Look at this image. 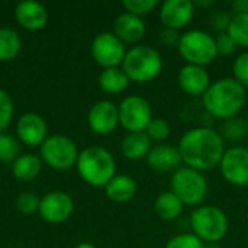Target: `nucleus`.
<instances>
[{
	"label": "nucleus",
	"mask_w": 248,
	"mask_h": 248,
	"mask_svg": "<svg viewBox=\"0 0 248 248\" xmlns=\"http://www.w3.org/2000/svg\"><path fill=\"white\" fill-rule=\"evenodd\" d=\"M179 153L186 167L202 173L219 166L225 153L224 138L211 128H195L182 137Z\"/></svg>",
	"instance_id": "nucleus-1"
},
{
	"label": "nucleus",
	"mask_w": 248,
	"mask_h": 248,
	"mask_svg": "<svg viewBox=\"0 0 248 248\" xmlns=\"http://www.w3.org/2000/svg\"><path fill=\"white\" fill-rule=\"evenodd\" d=\"M246 99V87L235 78H221L203 94V106L211 116L228 121L243 109Z\"/></svg>",
	"instance_id": "nucleus-2"
},
{
	"label": "nucleus",
	"mask_w": 248,
	"mask_h": 248,
	"mask_svg": "<svg viewBox=\"0 0 248 248\" xmlns=\"http://www.w3.org/2000/svg\"><path fill=\"white\" fill-rule=\"evenodd\" d=\"M77 170L80 177L94 187H105L116 171L113 155L102 147H87L77 158Z\"/></svg>",
	"instance_id": "nucleus-3"
},
{
	"label": "nucleus",
	"mask_w": 248,
	"mask_h": 248,
	"mask_svg": "<svg viewBox=\"0 0 248 248\" xmlns=\"http://www.w3.org/2000/svg\"><path fill=\"white\" fill-rule=\"evenodd\" d=\"M163 68L160 52L148 45H138L129 49L124 58L122 70L131 81L147 83L155 78Z\"/></svg>",
	"instance_id": "nucleus-4"
},
{
	"label": "nucleus",
	"mask_w": 248,
	"mask_h": 248,
	"mask_svg": "<svg viewBox=\"0 0 248 248\" xmlns=\"http://www.w3.org/2000/svg\"><path fill=\"white\" fill-rule=\"evenodd\" d=\"M193 234L203 243H218L228 231V218L217 206H202L190 217Z\"/></svg>",
	"instance_id": "nucleus-5"
},
{
	"label": "nucleus",
	"mask_w": 248,
	"mask_h": 248,
	"mask_svg": "<svg viewBox=\"0 0 248 248\" xmlns=\"http://www.w3.org/2000/svg\"><path fill=\"white\" fill-rule=\"evenodd\" d=\"M177 48L187 64L193 65H208L218 57L215 38L199 29L183 33Z\"/></svg>",
	"instance_id": "nucleus-6"
},
{
	"label": "nucleus",
	"mask_w": 248,
	"mask_h": 248,
	"mask_svg": "<svg viewBox=\"0 0 248 248\" xmlns=\"http://www.w3.org/2000/svg\"><path fill=\"white\" fill-rule=\"evenodd\" d=\"M171 192L183 205H199L208 192L205 176L190 167H179L171 176Z\"/></svg>",
	"instance_id": "nucleus-7"
},
{
	"label": "nucleus",
	"mask_w": 248,
	"mask_h": 248,
	"mask_svg": "<svg viewBox=\"0 0 248 248\" xmlns=\"http://www.w3.org/2000/svg\"><path fill=\"white\" fill-rule=\"evenodd\" d=\"M41 157L55 170H67L77 164L78 153L76 144L68 137L52 135L41 145Z\"/></svg>",
	"instance_id": "nucleus-8"
},
{
	"label": "nucleus",
	"mask_w": 248,
	"mask_h": 248,
	"mask_svg": "<svg viewBox=\"0 0 248 248\" xmlns=\"http://www.w3.org/2000/svg\"><path fill=\"white\" fill-rule=\"evenodd\" d=\"M119 124L131 132H145L153 121V110L147 99L141 96H128L118 106Z\"/></svg>",
	"instance_id": "nucleus-9"
},
{
	"label": "nucleus",
	"mask_w": 248,
	"mask_h": 248,
	"mask_svg": "<svg viewBox=\"0 0 248 248\" xmlns=\"http://www.w3.org/2000/svg\"><path fill=\"white\" fill-rule=\"evenodd\" d=\"M92 55L99 65L105 68H113L124 62L126 51L124 42L115 33L103 32L93 39Z\"/></svg>",
	"instance_id": "nucleus-10"
},
{
	"label": "nucleus",
	"mask_w": 248,
	"mask_h": 248,
	"mask_svg": "<svg viewBox=\"0 0 248 248\" xmlns=\"http://www.w3.org/2000/svg\"><path fill=\"white\" fill-rule=\"evenodd\" d=\"M224 179L234 186L248 185V148L234 147L224 153L219 163Z\"/></svg>",
	"instance_id": "nucleus-11"
},
{
	"label": "nucleus",
	"mask_w": 248,
	"mask_h": 248,
	"mask_svg": "<svg viewBox=\"0 0 248 248\" xmlns=\"http://www.w3.org/2000/svg\"><path fill=\"white\" fill-rule=\"evenodd\" d=\"M74 211V203L70 195L64 192H51L41 199L39 215L49 224L65 222Z\"/></svg>",
	"instance_id": "nucleus-12"
},
{
	"label": "nucleus",
	"mask_w": 248,
	"mask_h": 248,
	"mask_svg": "<svg viewBox=\"0 0 248 248\" xmlns=\"http://www.w3.org/2000/svg\"><path fill=\"white\" fill-rule=\"evenodd\" d=\"M87 122L93 132L99 135H108L113 132L119 124L118 108L109 100H100L92 106Z\"/></svg>",
	"instance_id": "nucleus-13"
},
{
	"label": "nucleus",
	"mask_w": 248,
	"mask_h": 248,
	"mask_svg": "<svg viewBox=\"0 0 248 248\" xmlns=\"http://www.w3.org/2000/svg\"><path fill=\"white\" fill-rule=\"evenodd\" d=\"M195 3L190 0H166L160 9V19L167 29L179 31L193 17Z\"/></svg>",
	"instance_id": "nucleus-14"
},
{
	"label": "nucleus",
	"mask_w": 248,
	"mask_h": 248,
	"mask_svg": "<svg viewBox=\"0 0 248 248\" xmlns=\"http://www.w3.org/2000/svg\"><path fill=\"white\" fill-rule=\"evenodd\" d=\"M16 132L23 144L29 147L42 145L46 140V124L36 113H25L17 121Z\"/></svg>",
	"instance_id": "nucleus-15"
},
{
	"label": "nucleus",
	"mask_w": 248,
	"mask_h": 248,
	"mask_svg": "<svg viewBox=\"0 0 248 248\" xmlns=\"http://www.w3.org/2000/svg\"><path fill=\"white\" fill-rule=\"evenodd\" d=\"M179 84L190 96H203L211 86V78L203 67L186 64L179 73Z\"/></svg>",
	"instance_id": "nucleus-16"
},
{
	"label": "nucleus",
	"mask_w": 248,
	"mask_h": 248,
	"mask_svg": "<svg viewBox=\"0 0 248 248\" xmlns=\"http://www.w3.org/2000/svg\"><path fill=\"white\" fill-rule=\"evenodd\" d=\"M147 161L154 171L169 173V171H176L179 169V164L182 163V157L179 148L169 144H160L151 148V151L147 155Z\"/></svg>",
	"instance_id": "nucleus-17"
},
{
	"label": "nucleus",
	"mask_w": 248,
	"mask_h": 248,
	"mask_svg": "<svg viewBox=\"0 0 248 248\" xmlns=\"http://www.w3.org/2000/svg\"><path fill=\"white\" fill-rule=\"evenodd\" d=\"M17 23L28 31H38L46 25V9L38 1H20L15 9Z\"/></svg>",
	"instance_id": "nucleus-18"
},
{
	"label": "nucleus",
	"mask_w": 248,
	"mask_h": 248,
	"mask_svg": "<svg viewBox=\"0 0 248 248\" xmlns=\"http://www.w3.org/2000/svg\"><path fill=\"white\" fill-rule=\"evenodd\" d=\"M145 33V23L140 16L132 13H122L115 20V35L122 42H137Z\"/></svg>",
	"instance_id": "nucleus-19"
},
{
	"label": "nucleus",
	"mask_w": 248,
	"mask_h": 248,
	"mask_svg": "<svg viewBox=\"0 0 248 248\" xmlns=\"http://www.w3.org/2000/svg\"><path fill=\"white\" fill-rule=\"evenodd\" d=\"M106 196L118 203H124L131 201L137 193V183L129 176H115L106 186H105Z\"/></svg>",
	"instance_id": "nucleus-20"
},
{
	"label": "nucleus",
	"mask_w": 248,
	"mask_h": 248,
	"mask_svg": "<svg viewBox=\"0 0 248 248\" xmlns=\"http://www.w3.org/2000/svg\"><path fill=\"white\" fill-rule=\"evenodd\" d=\"M151 151V140L145 132H131L122 141V153L129 160H140Z\"/></svg>",
	"instance_id": "nucleus-21"
},
{
	"label": "nucleus",
	"mask_w": 248,
	"mask_h": 248,
	"mask_svg": "<svg viewBox=\"0 0 248 248\" xmlns=\"http://www.w3.org/2000/svg\"><path fill=\"white\" fill-rule=\"evenodd\" d=\"M154 211L163 221H173L179 218L183 211V202L170 190L158 195L154 203Z\"/></svg>",
	"instance_id": "nucleus-22"
},
{
	"label": "nucleus",
	"mask_w": 248,
	"mask_h": 248,
	"mask_svg": "<svg viewBox=\"0 0 248 248\" xmlns=\"http://www.w3.org/2000/svg\"><path fill=\"white\" fill-rule=\"evenodd\" d=\"M129 78L125 74V71L119 67H113V68H105L100 76H99V86L103 92L109 93V94H116L124 92L128 84H129Z\"/></svg>",
	"instance_id": "nucleus-23"
},
{
	"label": "nucleus",
	"mask_w": 248,
	"mask_h": 248,
	"mask_svg": "<svg viewBox=\"0 0 248 248\" xmlns=\"http://www.w3.org/2000/svg\"><path fill=\"white\" fill-rule=\"evenodd\" d=\"M41 166H42V161L39 157H36L33 154H23V155H19L13 161L12 171L17 180L31 182V180L36 179V176L39 174Z\"/></svg>",
	"instance_id": "nucleus-24"
},
{
	"label": "nucleus",
	"mask_w": 248,
	"mask_h": 248,
	"mask_svg": "<svg viewBox=\"0 0 248 248\" xmlns=\"http://www.w3.org/2000/svg\"><path fill=\"white\" fill-rule=\"evenodd\" d=\"M22 48L20 36L10 28H0V61L13 60Z\"/></svg>",
	"instance_id": "nucleus-25"
},
{
	"label": "nucleus",
	"mask_w": 248,
	"mask_h": 248,
	"mask_svg": "<svg viewBox=\"0 0 248 248\" xmlns=\"http://www.w3.org/2000/svg\"><path fill=\"white\" fill-rule=\"evenodd\" d=\"M227 33L234 39L237 46L248 48V13H235L231 17Z\"/></svg>",
	"instance_id": "nucleus-26"
},
{
	"label": "nucleus",
	"mask_w": 248,
	"mask_h": 248,
	"mask_svg": "<svg viewBox=\"0 0 248 248\" xmlns=\"http://www.w3.org/2000/svg\"><path fill=\"white\" fill-rule=\"evenodd\" d=\"M19 157V141L9 134H0V161L13 163Z\"/></svg>",
	"instance_id": "nucleus-27"
},
{
	"label": "nucleus",
	"mask_w": 248,
	"mask_h": 248,
	"mask_svg": "<svg viewBox=\"0 0 248 248\" xmlns=\"http://www.w3.org/2000/svg\"><path fill=\"white\" fill-rule=\"evenodd\" d=\"M145 134L148 135V138L151 141H157L161 142L164 140L169 138L170 135V125L167 121L161 119V118H153V121L150 122V125L145 129Z\"/></svg>",
	"instance_id": "nucleus-28"
},
{
	"label": "nucleus",
	"mask_w": 248,
	"mask_h": 248,
	"mask_svg": "<svg viewBox=\"0 0 248 248\" xmlns=\"http://www.w3.org/2000/svg\"><path fill=\"white\" fill-rule=\"evenodd\" d=\"M39 203H41V199L32 192H23L16 199L17 211L25 214V215H31V214L38 212L39 211Z\"/></svg>",
	"instance_id": "nucleus-29"
},
{
	"label": "nucleus",
	"mask_w": 248,
	"mask_h": 248,
	"mask_svg": "<svg viewBox=\"0 0 248 248\" xmlns=\"http://www.w3.org/2000/svg\"><path fill=\"white\" fill-rule=\"evenodd\" d=\"M166 248H205V243L195 234H179L166 244Z\"/></svg>",
	"instance_id": "nucleus-30"
},
{
	"label": "nucleus",
	"mask_w": 248,
	"mask_h": 248,
	"mask_svg": "<svg viewBox=\"0 0 248 248\" xmlns=\"http://www.w3.org/2000/svg\"><path fill=\"white\" fill-rule=\"evenodd\" d=\"M13 116V103L9 94L0 89V134L9 126Z\"/></svg>",
	"instance_id": "nucleus-31"
},
{
	"label": "nucleus",
	"mask_w": 248,
	"mask_h": 248,
	"mask_svg": "<svg viewBox=\"0 0 248 248\" xmlns=\"http://www.w3.org/2000/svg\"><path fill=\"white\" fill-rule=\"evenodd\" d=\"M157 6V0H125L124 7L128 13H132L135 16H142L150 13Z\"/></svg>",
	"instance_id": "nucleus-32"
},
{
	"label": "nucleus",
	"mask_w": 248,
	"mask_h": 248,
	"mask_svg": "<svg viewBox=\"0 0 248 248\" xmlns=\"http://www.w3.org/2000/svg\"><path fill=\"white\" fill-rule=\"evenodd\" d=\"M248 125L241 119H228V122L224 125V135L230 140H240L244 135H247Z\"/></svg>",
	"instance_id": "nucleus-33"
},
{
	"label": "nucleus",
	"mask_w": 248,
	"mask_h": 248,
	"mask_svg": "<svg viewBox=\"0 0 248 248\" xmlns=\"http://www.w3.org/2000/svg\"><path fill=\"white\" fill-rule=\"evenodd\" d=\"M234 78L244 87H248V52L241 54L234 62Z\"/></svg>",
	"instance_id": "nucleus-34"
},
{
	"label": "nucleus",
	"mask_w": 248,
	"mask_h": 248,
	"mask_svg": "<svg viewBox=\"0 0 248 248\" xmlns=\"http://www.w3.org/2000/svg\"><path fill=\"white\" fill-rule=\"evenodd\" d=\"M215 41H217L218 54H221V55H231L237 49V44L234 42V39L227 32L225 33H221Z\"/></svg>",
	"instance_id": "nucleus-35"
},
{
	"label": "nucleus",
	"mask_w": 248,
	"mask_h": 248,
	"mask_svg": "<svg viewBox=\"0 0 248 248\" xmlns=\"http://www.w3.org/2000/svg\"><path fill=\"white\" fill-rule=\"evenodd\" d=\"M180 38L177 35V31H173V29H164L161 31V42L167 46H179V42H180Z\"/></svg>",
	"instance_id": "nucleus-36"
},
{
	"label": "nucleus",
	"mask_w": 248,
	"mask_h": 248,
	"mask_svg": "<svg viewBox=\"0 0 248 248\" xmlns=\"http://www.w3.org/2000/svg\"><path fill=\"white\" fill-rule=\"evenodd\" d=\"M230 22H231V17H230L227 13L221 12V13H217V15L214 16V19H212V26H214L215 29H218V31H224V29L228 31Z\"/></svg>",
	"instance_id": "nucleus-37"
},
{
	"label": "nucleus",
	"mask_w": 248,
	"mask_h": 248,
	"mask_svg": "<svg viewBox=\"0 0 248 248\" xmlns=\"http://www.w3.org/2000/svg\"><path fill=\"white\" fill-rule=\"evenodd\" d=\"M232 7L237 13H248V0H237L232 3Z\"/></svg>",
	"instance_id": "nucleus-38"
},
{
	"label": "nucleus",
	"mask_w": 248,
	"mask_h": 248,
	"mask_svg": "<svg viewBox=\"0 0 248 248\" xmlns=\"http://www.w3.org/2000/svg\"><path fill=\"white\" fill-rule=\"evenodd\" d=\"M74 248H96L93 244H90V243H81V244H78V246H76Z\"/></svg>",
	"instance_id": "nucleus-39"
},
{
	"label": "nucleus",
	"mask_w": 248,
	"mask_h": 248,
	"mask_svg": "<svg viewBox=\"0 0 248 248\" xmlns=\"http://www.w3.org/2000/svg\"><path fill=\"white\" fill-rule=\"evenodd\" d=\"M205 248H221L218 243H205Z\"/></svg>",
	"instance_id": "nucleus-40"
}]
</instances>
